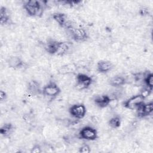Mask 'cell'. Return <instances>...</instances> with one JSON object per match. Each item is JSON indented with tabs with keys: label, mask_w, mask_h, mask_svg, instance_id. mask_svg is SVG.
Returning <instances> with one entry per match:
<instances>
[{
	"label": "cell",
	"mask_w": 153,
	"mask_h": 153,
	"mask_svg": "<svg viewBox=\"0 0 153 153\" xmlns=\"http://www.w3.org/2000/svg\"><path fill=\"white\" fill-rule=\"evenodd\" d=\"M42 151L41 146L39 145H35L32 146L30 152L31 153H40Z\"/></svg>",
	"instance_id": "17"
},
{
	"label": "cell",
	"mask_w": 153,
	"mask_h": 153,
	"mask_svg": "<svg viewBox=\"0 0 153 153\" xmlns=\"http://www.w3.org/2000/svg\"><path fill=\"white\" fill-rule=\"evenodd\" d=\"M69 112L75 119H82L86 115L87 108L82 103L74 104L69 108Z\"/></svg>",
	"instance_id": "3"
},
{
	"label": "cell",
	"mask_w": 153,
	"mask_h": 153,
	"mask_svg": "<svg viewBox=\"0 0 153 153\" xmlns=\"http://www.w3.org/2000/svg\"><path fill=\"white\" fill-rule=\"evenodd\" d=\"M42 94L51 99L58 96L60 93V88L54 82H50L47 84L42 89Z\"/></svg>",
	"instance_id": "2"
},
{
	"label": "cell",
	"mask_w": 153,
	"mask_h": 153,
	"mask_svg": "<svg viewBox=\"0 0 153 153\" xmlns=\"http://www.w3.org/2000/svg\"><path fill=\"white\" fill-rule=\"evenodd\" d=\"M78 152L82 153H89L91 152L90 146L88 145H82L78 148Z\"/></svg>",
	"instance_id": "16"
},
{
	"label": "cell",
	"mask_w": 153,
	"mask_h": 153,
	"mask_svg": "<svg viewBox=\"0 0 153 153\" xmlns=\"http://www.w3.org/2000/svg\"><path fill=\"white\" fill-rule=\"evenodd\" d=\"M14 127L11 123H5L1 128V134L4 137H9L14 132Z\"/></svg>",
	"instance_id": "12"
},
{
	"label": "cell",
	"mask_w": 153,
	"mask_h": 153,
	"mask_svg": "<svg viewBox=\"0 0 153 153\" xmlns=\"http://www.w3.org/2000/svg\"><path fill=\"white\" fill-rule=\"evenodd\" d=\"M79 136L87 140H94L98 137L97 131L91 126H85L79 131Z\"/></svg>",
	"instance_id": "5"
},
{
	"label": "cell",
	"mask_w": 153,
	"mask_h": 153,
	"mask_svg": "<svg viewBox=\"0 0 153 153\" xmlns=\"http://www.w3.org/2000/svg\"><path fill=\"white\" fill-rule=\"evenodd\" d=\"M144 99L140 94L131 96L129 99L126 100L124 103V106L126 108L133 110L137 109L139 106L143 103Z\"/></svg>",
	"instance_id": "4"
},
{
	"label": "cell",
	"mask_w": 153,
	"mask_h": 153,
	"mask_svg": "<svg viewBox=\"0 0 153 153\" xmlns=\"http://www.w3.org/2000/svg\"><path fill=\"white\" fill-rule=\"evenodd\" d=\"M113 68V64L106 60H102L97 64V71L100 73L109 72Z\"/></svg>",
	"instance_id": "8"
},
{
	"label": "cell",
	"mask_w": 153,
	"mask_h": 153,
	"mask_svg": "<svg viewBox=\"0 0 153 153\" xmlns=\"http://www.w3.org/2000/svg\"><path fill=\"white\" fill-rule=\"evenodd\" d=\"M69 50V46L68 44L65 42H58L56 47V56H63L66 54H67V53Z\"/></svg>",
	"instance_id": "10"
},
{
	"label": "cell",
	"mask_w": 153,
	"mask_h": 153,
	"mask_svg": "<svg viewBox=\"0 0 153 153\" xmlns=\"http://www.w3.org/2000/svg\"><path fill=\"white\" fill-rule=\"evenodd\" d=\"M109 99L110 98L108 95H97L94 98L93 101L95 105L101 109L108 106Z\"/></svg>",
	"instance_id": "9"
},
{
	"label": "cell",
	"mask_w": 153,
	"mask_h": 153,
	"mask_svg": "<svg viewBox=\"0 0 153 153\" xmlns=\"http://www.w3.org/2000/svg\"><path fill=\"white\" fill-rule=\"evenodd\" d=\"M119 105V100L117 98H111L109 99L108 106L111 109L114 110Z\"/></svg>",
	"instance_id": "15"
},
{
	"label": "cell",
	"mask_w": 153,
	"mask_h": 153,
	"mask_svg": "<svg viewBox=\"0 0 153 153\" xmlns=\"http://www.w3.org/2000/svg\"><path fill=\"white\" fill-rule=\"evenodd\" d=\"M121 118L118 115H115L111 117L108 120V125L109 126L113 128L117 129L120 127L121 125Z\"/></svg>",
	"instance_id": "13"
},
{
	"label": "cell",
	"mask_w": 153,
	"mask_h": 153,
	"mask_svg": "<svg viewBox=\"0 0 153 153\" xmlns=\"http://www.w3.org/2000/svg\"><path fill=\"white\" fill-rule=\"evenodd\" d=\"M68 34L76 41H84L88 37L87 32L82 27H71L67 29Z\"/></svg>",
	"instance_id": "1"
},
{
	"label": "cell",
	"mask_w": 153,
	"mask_h": 153,
	"mask_svg": "<svg viewBox=\"0 0 153 153\" xmlns=\"http://www.w3.org/2000/svg\"><path fill=\"white\" fill-rule=\"evenodd\" d=\"M0 98L1 102L5 101L7 98V93L5 90H1L0 91Z\"/></svg>",
	"instance_id": "18"
},
{
	"label": "cell",
	"mask_w": 153,
	"mask_h": 153,
	"mask_svg": "<svg viewBox=\"0 0 153 153\" xmlns=\"http://www.w3.org/2000/svg\"><path fill=\"white\" fill-rule=\"evenodd\" d=\"M41 7L39 1H27L24 3L23 8L30 17H35L38 9Z\"/></svg>",
	"instance_id": "6"
},
{
	"label": "cell",
	"mask_w": 153,
	"mask_h": 153,
	"mask_svg": "<svg viewBox=\"0 0 153 153\" xmlns=\"http://www.w3.org/2000/svg\"><path fill=\"white\" fill-rule=\"evenodd\" d=\"M126 84V81L125 78L120 75H117L111 77L109 81V84L111 86L115 87H120Z\"/></svg>",
	"instance_id": "11"
},
{
	"label": "cell",
	"mask_w": 153,
	"mask_h": 153,
	"mask_svg": "<svg viewBox=\"0 0 153 153\" xmlns=\"http://www.w3.org/2000/svg\"><path fill=\"white\" fill-rule=\"evenodd\" d=\"M144 82H145L146 85L148 86V88L150 89H152L153 85V75L151 73H148L145 76Z\"/></svg>",
	"instance_id": "14"
},
{
	"label": "cell",
	"mask_w": 153,
	"mask_h": 153,
	"mask_svg": "<svg viewBox=\"0 0 153 153\" xmlns=\"http://www.w3.org/2000/svg\"><path fill=\"white\" fill-rule=\"evenodd\" d=\"M7 63L10 68L18 69L23 66L24 61L19 56H11L7 59Z\"/></svg>",
	"instance_id": "7"
}]
</instances>
